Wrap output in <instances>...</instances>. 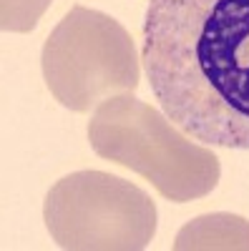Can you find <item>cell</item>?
I'll list each match as a JSON object with an SVG mask.
<instances>
[{"label":"cell","mask_w":249,"mask_h":251,"mask_svg":"<svg viewBox=\"0 0 249 251\" xmlns=\"http://www.w3.org/2000/svg\"><path fill=\"white\" fill-rule=\"evenodd\" d=\"M53 0H0V28L5 33H30Z\"/></svg>","instance_id":"8992f818"},{"label":"cell","mask_w":249,"mask_h":251,"mask_svg":"<svg viewBox=\"0 0 249 251\" xmlns=\"http://www.w3.org/2000/svg\"><path fill=\"white\" fill-rule=\"evenodd\" d=\"M96 156L131 169L174 203L209 196L221 176L219 156L134 93L103 100L88 121Z\"/></svg>","instance_id":"7a4b0ae2"},{"label":"cell","mask_w":249,"mask_h":251,"mask_svg":"<svg viewBox=\"0 0 249 251\" xmlns=\"http://www.w3.org/2000/svg\"><path fill=\"white\" fill-rule=\"evenodd\" d=\"M249 251V221L237 214H206L189 221L174 239V251Z\"/></svg>","instance_id":"5b68a950"},{"label":"cell","mask_w":249,"mask_h":251,"mask_svg":"<svg viewBox=\"0 0 249 251\" xmlns=\"http://www.w3.org/2000/svg\"><path fill=\"white\" fill-rule=\"evenodd\" d=\"M138 60L134 38L116 18L73 5L48 35L40 66L60 106L88 113L103 100L138 88Z\"/></svg>","instance_id":"3957f363"},{"label":"cell","mask_w":249,"mask_h":251,"mask_svg":"<svg viewBox=\"0 0 249 251\" xmlns=\"http://www.w3.org/2000/svg\"><path fill=\"white\" fill-rule=\"evenodd\" d=\"M141 60L184 133L249 151V0H149Z\"/></svg>","instance_id":"6da1fadb"},{"label":"cell","mask_w":249,"mask_h":251,"mask_svg":"<svg viewBox=\"0 0 249 251\" xmlns=\"http://www.w3.org/2000/svg\"><path fill=\"white\" fill-rule=\"evenodd\" d=\"M43 219L53 241L68 251H141L159 224L154 199L106 171H76L55 181Z\"/></svg>","instance_id":"277c9868"}]
</instances>
